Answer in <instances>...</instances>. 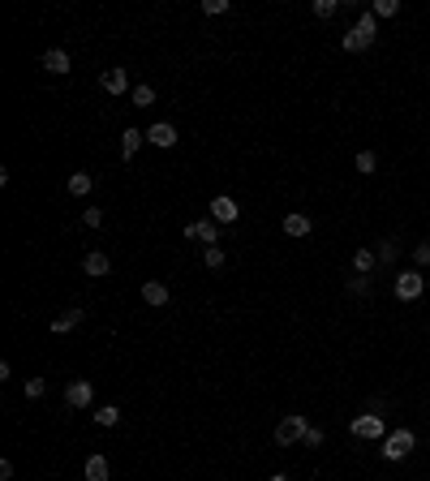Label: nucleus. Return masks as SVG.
<instances>
[{
    "label": "nucleus",
    "mask_w": 430,
    "mask_h": 481,
    "mask_svg": "<svg viewBox=\"0 0 430 481\" xmlns=\"http://www.w3.org/2000/svg\"><path fill=\"white\" fill-rule=\"evenodd\" d=\"M43 69L47 73H69V52H65V47H47V52H43Z\"/></svg>",
    "instance_id": "10"
},
{
    "label": "nucleus",
    "mask_w": 430,
    "mask_h": 481,
    "mask_svg": "<svg viewBox=\"0 0 430 481\" xmlns=\"http://www.w3.org/2000/svg\"><path fill=\"white\" fill-rule=\"evenodd\" d=\"M211 219L215 223H237L241 219V206H237L228 194H219V198H211Z\"/></svg>",
    "instance_id": "7"
},
{
    "label": "nucleus",
    "mask_w": 430,
    "mask_h": 481,
    "mask_svg": "<svg viewBox=\"0 0 430 481\" xmlns=\"http://www.w3.org/2000/svg\"><path fill=\"white\" fill-rule=\"evenodd\" d=\"M202 13H211V18L215 13H228V0H202Z\"/></svg>",
    "instance_id": "29"
},
{
    "label": "nucleus",
    "mask_w": 430,
    "mask_h": 481,
    "mask_svg": "<svg viewBox=\"0 0 430 481\" xmlns=\"http://www.w3.org/2000/svg\"><path fill=\"white\" fill-rule=\"evenodd\" d=\"M82 271L99 280V275H108V271H112V262H108V254H99V249H95V254H86V258H82Z\"/></svg>",
    "instance_id": "14"
},
{
    "label": "nucleus",
    "mask_w": 430,
    "mask_h": 481,
    "mask_svg": "<svg viewBox=\"0 0 430 481\" xmlns=\"http://www.w3.org/2000/svg\"><path fill=\"white\" fill-rule=\"evenodd\" d=\"M374 35H379V22H374V13H361V18H357V26L344 35V52H366V47L374 43Z\"/></svg>",
    "instance_id": "1"
},
{
    "label": "nucleus",
    "mask_w": 430,
    "mask_h": 481,
    "mask_svg": "<svg viewBox=\"0 0 430 481\" xmlns=\"http://www.w3.org/2000/svg\"><path fill=\"white\" fill-rule=\"evenodd\" d=\"M151 103H155V86H147V82L134 86V108H151Z\"/></svg>",
    "instance_id": "21"
},
{
    "label": "nucleus",
    "mask_w": 430,
    "mask_h": 481,
    "mask_svg": "<svg viewBox=\"0 0 430 481\" xmlns=\"http://www.w3.org/2000/svg\"><path fill=\"white\" fill-rule=\"evenodd\" d=\"M306 447H323V430L310 426V434H306Z\"/></svg>",
    "instance_id": "32"
},
{
    "label": "nucleus",
    "mask_w": 430,
    "mask_h": 481,
    "mask_svg": "<svg viewBox=\"0 0 430 481\" xmlns=\"http://www.w3.org/2000/svg\"><path fill=\"white\" fill-rule=\"evenodd\" d=\"M86 481H112V469H108L104 456H91L86 460Z\"/></svg>",
    "instance_id": "17"
},
{
    "label": "nucleus",
    "mask_w": 430,
    "mask_h": 481,
    "mask_svg": "<svg viewBox=\"0 0 430 481\" xmlns=\"http://www.w3.org/2000/svg\"><path fill=\"white\" fill-rule=\"evenodd\" d=\"M142 142H147V134H142V130H125V134H121V155L134 159V155L142 151Z\"/></svg>",
    "instance_id": "16"
},
{
    "label": "nucleus",
    "mask_w": 430,
    "mask_h": 481,
    "mask_svg": "<svg viewBox=\"0 0 430 481\" xmlns=\"http://www.w3.org/2000/svg\"><path fill=\"white\" fill-rule=\"evenodd\" d=\"M65 404H69V408H91V404H95V391H91L86 378H73L69 387H65Z\"/></svg>",
    "instance_id": "6"
},
{
    "label": "nucleus",
    "mask_w": 430,
    "mask_h": 481,
    "mask_svg": "<svg viewBox=\"0 0 430 481\" xmlns=\"http://www.w3.org/2000/svg\"><path fill=\"white\" fill-rule=\"evenodd\" d=\"M82 318H86V310H65V314H56V318H52V331H56V335H65V331H73L77 323H82Z\"/></svg>",
    "instance_id": "15"
},
{
    "label": "nucleus",
    "mask_w": 430,
    "mask_h": 481,
    "mask_svg": "<svg viewBox=\"0 0 430 481\" xmlns=\"http://www.w3.org/2000/svg\"><path fill=\"white\" fill-rule=\"evenodd\" d=\"M91 189H95V176H91V172H73V176H69V194H73V198H86Z\"/></svg>",
    "instance_id": "18"
},
{
    "label": "nucleus",
    "mask_w": 430,
    "mask_h": 481,
    "mask_svg": "<svg viewBox=\"0 0 430 481\" xmlns=\"http://www.w3.org/2000/svg\"><path fill=\"white\" fill-rule=\"evenodd\" d=\"M121 421V408H112V404H104V408H95V426H117Z\"/></svg>",
    "instance_id": "20"
},
{
    "label": "nucleus",
    "mask_w": 430,
    "mask_h": 481,
    "mask_svg": "<svg viewBox=\"0 0 430 481\" xmlns=\"http://www.w3.org/2000/svg\"><path fill=\"white\" fill-rule=\"evenodd\" d=\"M185 236H189V241H206V245H215V241H219V223H215V219H198V223H189V228H185Z\"/></svg>",
    "instance_id": "9"
},
{
    "label": "nucleus",
    "mask_w": 430,
    "mask_h": 481,
    "mask_svg": "<svg viewBox=\"0 0 430 481\" xmlns=\"http://www.w3.org/2000/svg\"><path fill=\"white\" fill-rule=\"evenodd\" d=\"M82 219H86V228H99V223H104V211H99V206H86Z\"/></svg>",
    "instance_id": "28"
},
{
    "label": "nucleus",
    "mask_w": 430,
    "mask_h": 481,
    "mask_svg": "<svg viewBox=\"0 0 430 481\" xmlns=\"http://www.w3.org/2000/svg\"><path fill=\"white\" fill-rule=\"evenodd\" d=\"M336 9H340V0H314V13H318V18H336Z\"/></svg>",
    "instance_id": "25"
},
{
    "label": "nucleus",
    "mask_w": 430,
    "mask_h": 481,
    "mask_svg": "<svg viewBox=\"0 0 430 481\" xmlns=\"http://www.w3.org/2000/svg\"><path fill=\"white\" fill-rule=\"evenodd\" d=\"M284 232H289V236H310L314 232V219L301 215V211H293V215H284Z\"/></svg>",
    "instance_id": "11"
},
{
    "label": "nucleus",
    "mask_w": 430,
    "mask_h": 481,
    "mask_svg": "<svg viewBox=\"0 0 430 481\" xmlns=\"http://www.w3.org/2000/svg\"><path fill=\"white\" fill-rule=\"evenodd\" d=\"M396 13H401L396 0H374V18H396Z\"/></svg>",
    "instance_id": "24"
},
{
    "label": "nucleus",
    "mask_w": 430,
    "mask_h": 481,
    "mask_svg": "<svg viewBox=\"0 0 430 481\" xmlns=\"http://www.w3.org/2000/svg\"><path fill=\"white\" fill-rule=\"evenodd\" d=\"M206 271H219V267H224V249H219V245H206Z\"/></svg>",
    "instance_id": "22"
},
{
    "label": "nucleus",
    "mask_w": 430,
    "mask_h": 481,
    "mask_svg": "<svg viewBox=\"0 0 430 481\" xmlns=\"http://www.w3.org/2000/svg\"><path fill=\"white\" fill-rule=\"evenodd\" d=\"M142 301H147V306H168V284H159V280H147L142 284Z\"/></svg>",
    "instance_id": "12"
},
{
    "label": "nucleus",
    "mask_w": 430,
    "mask_h": 481,
    "mask_svg": "<svg viewBox=\"0 0 430 481\" xmlns=\"http://www.w3.org/2000/svg\"><path fill=\"white\" fill-rule=\"evenodd\" d=\"M374 262H379V254H370V245H361V249L353 254V271H357V275H366V271H374Z\"/></svg>",
    "instance_id": "19"
},
{
    "label": "nucleus",
    "mask_w": 430,
    "mask_h": 481,
    "mask_svg": "<svg viewBox=\"0 0 430 481\" xmlns=\"http://www.w3.org/2000/svg\"><path fill=\"white\" fill-rule=\"evenodd\" d=\"M379 262H396V241H383V245H379Z\"/></svg>",
    "instance_id": "30"
},
{
    "label": "nucleus",
    "mask_w": 430,
    "mask_h": 481,
    "mask_svg": "<svg viewBox=\"0 0 430 481\" xmlns=\"http://www.w3.org/2000/svg\"><path fill=\"white\" fill-rule=\"evenodd\" d=\"M353 439H383V417H374V412H361L353 417Z\"/></svg>",
    "instance_id": "5"
},
{
    "label": "nucleus",
    "mask_w": 430,
    "mask_h": 481,
    "mask_svg": "<svg viewBox=\"0 0 430 481\" xmlns=\"http://www.w3.org/2000/svg\"><path fill=\"white\" fill-rule=\"evenodd\" d=\"M26 395H30V399H43V395H47V382H43V378H26Z\"/></svg>",
    "instance_id": "26"
},
{
    "label": "nucleus",
    "mask_w": 430,
    "mask_h": 481,
    "mask_svg": "<svg viewBox=\"0 0 430 481\" xmlns=\"http://www.w3.org/2000/svg\"><path fill=\"white\" fill-rule=\"evenodd\" d=\"M392 288H396V297H401V301H418V297H422V288H426V280L418 275V271H401Z\"/></svg>",
    "instance_id": "4"
},
{
    "label": "nucleus",
    "mask_w": 430,
    "mask_h": 481,
    "mask_svg": "<svg viewBox=\"0 0 430 481\" xmlns=\"http://www.w3.org/2000/svg\"><path fill=\"white\" fill-rule=\"evenodd\" d=\"M147 142H151V147H159V151H168V147H177V130H172L168 121H159V125H151V130H147Z\"/></svg>",
    "instance_id": "8"
},
{
    "label": "nucleus",
    "mask_w": 430,
    "mask_h": 481,
    "mask_svg": "<svg viewBox=\"0 0 430 481\" xmlns=\"http://www.w3.org/2000/svg\"><path fill=\"white\" fill-rule=\"evenodd\" d=\"M413 258H418V267H426V262H430V241H422V245L413 249Z\"/></svg>",
    "instance_id": "31"
},
{
    "label": "nucleus",
    "mask_w": 430,
    "mask_h": 481,
    "mask_svg": "<svg viewBox=\"0 0 430 481\" xmlns=\"http://www.w3.org/2000/svg\"><path fill=\"white\" fill-rule=\"evenodd\" d=\"M306 434H310V421H306L301 412H289V417L276 426L272 439H276V447H293V443H306Z\"/></svg>",
    "instance_id": "2"
},
{
    "label": "nucleus",
    "mask_w": 430,
    "mask_h": 481,
    "mask_svg": "<svg viewBox=\"0 0 430 481\" xmlns=\"http://www.w3.org/2000/svg\"><path fill=\"white\" fill-rule=\"evenodd\" d=\"M413 430H392L387 434V443H383V460H405L409 452H413Z\"/></svg>",
    "instance_id": "3"
},
{
    "label": "nucleus",
    "mask_w": 430,
    "mask_h": 481,
    "mask_svg": "<svg viewBox=\"0 0 430 481\" xmlns=\"http://www.w3.org/2000/svg\"><path fill=\"white\" fill-rule=\"evenodd\" d=\"M370 275H353V280H348V293H353V297H366V293H370Z\"/></svg>",
    "instance_id": "23"
},
{
    "label": "nucleus",
    "mask_w": 430,
    "mask_h": 481,
    "mask_svg": "<svg viewBox=\"0 0 430 481\" xmlns=\"http://www.w3.org/2000/svg\"><path fill=\"white\" fill-rule=\"evenodd\" d=\"M426 408H430V404H426Z\"/></svg>",
    "instance_id": "34"
},
{
    "label": "nucleus",
    "mask_w": 430,
    "mask_h": 481,
    "mask_svg": "<svg viewBox=\"0 0 430 481\" xmlns=\"http://www.w3.org/2000/svg\"><path fill=\"white\" fill-rule=\"evenodd\" d=\"M272 481H289V477H272Z\"/></svg>",
    "instance_id": "33"
},
{
    "label": "nucleus",
    "mask_w": 430,
    "mask_h": 481,
    "mask_svg": "<svg viewBox=\"0 0 430 481\" xmlns=\"http://www.w3.org/2000/svg\"><path fill=\"white\" fill-rule=\"evenodd\" d=\"M374 168H379V159H374L370 151H361V155H357V172H366V176H370Z\"/></svg>",
    "instance_id": "27"
},
{
    "label": "nucleus",
    "mask_w": 430,
    "mask_h": 481,
    "mask_svg": "<svg viewBox=\"0 0 430 481\" xmlns=\"http://www.w3.org/2000/svg\"><path fill=\"white\" fill-rule=\"evenodd\" d=\"M104 90L108 95H125L130 90V69H108L104 73Z\"/></svg>",
    "instance_id": "13"
}]
</instances>
